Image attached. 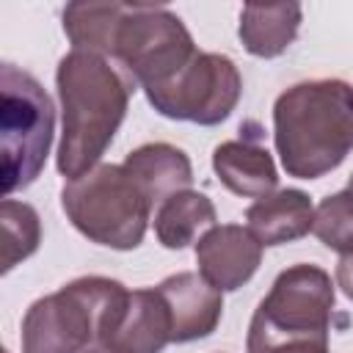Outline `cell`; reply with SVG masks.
I'll return each instance as SVG.
<instances>
[{
    "mask_svg": "<svg viewBox=\"0 0 353 353\" xmlns=\"http://www.w3.org/2000/svg\"><path fill=\"white\" fill-rule=\"evenodd\" d=\"M268 353H328V342H303V345H284Z\"/></svg>",
    "mask_w": 353,
    "mask_h": 353,
    "instance_id": "20",
    "label": "cell"
},
{
    "mask_svg": "<svg viewBox=\"0 0 353 353\" xmlns=\"http://www.w3.org/2000/svg\"><path fill=\"white\" fill-rule=\"evenodd\" d=\"M334 317V281L317 265H292L281 270L270 292L259 301L245 353H268L284 345L328 342Z\"/></svg>",
    "mask_w": 353,
    "mask_h": 353,
    "instance_id": "6",
    "label": "cell"
},
{
    "mask_svg": "<svg viewBox=\"0 0 353 353\" xmlns=\"http://www.w3.org/2000/svg\"><path fill=\"white\" fill-rule=\"evenodd\" d=\"M273 141L290 176L317 179L353 149V85L345 80H303L273 105Z\"/></svg>",
    "mask_w": 353,
    "mask_h": 353,
    "instance_id": "3",
    "label": "cell"
},
{
    "mask_svg": "<svg viewBox=\"0 0 353 353\" xmlns=\"http://www.w3.org/2000/svg\"><path fill=\"white\" fill-rule=\"evenodd\" d=\"M63 33L72 50L116 58L143 91L174 77L199 52L182 19L163 6L69 3Z\"/></svg>",
    "mask_w": 353,
    "mask_h": 353,
    "instance_id": "1",
    "label": "cell"
},
{
    "mask_svg": "<svg viewBox=\"0 0 353 353\" xmlns=\"http://www.w3.org/2000/svg\"><path fill=\"white\" fill-rule=\"evenodd\" d=\"M0 226H3V273H8L39 248L41 223H39V212L30 204L3 199Z\"/></svg>",
    "mask_w": 353,
    "mask_h": 353,
    "instance_id": "17",
    "label": "cell"
},
{
    "mask_svg": "<svg viewBox=\"0 0 353 353\" xmlns=\"http://www.w3.org/2000/svg\"><path fill=\"white\" fill-rule=\"evenodd\" d=\"M237 141H223L215 146L212 152V168L218 174V179L243 199H262L270 196L279 185V174H276V163L270 157V152L259 143V127L254 135H248L245 127H240Z\"/></svg>",
    "mask_w": 353,
    "mask_h": 353,
    "instance_id": "11",
    "label": "cell"
},
{
    "mask_svg": "<svg viewBox=\"0 0 353 353\" xmlns=\"http://www.w3.org/2000/svg\"><path fill=\"white\" fill-rule=\"evenodd\" d=\"M347 190H353V174H350V179H347Z\"/></svg>",
    "mask_w": 353,
    "mask_h": 353,
    "instance_id": "22",
    "label": "cell"
},
{
    "mask_svg": "<svg viewBox=\"0 0 353 353\" xmlns=\"http://www.w3.org/2000/svg\"><path fill=\"white\" fill-rule=\"evenodd\" d=\"M171 342V312L157 292V287L132 290L127 298V309L110 334L108 347L119 353H163Z\"/></svg>",
    "mask_w": 353,
    "mask_h": 353,
    "instance_id": "12",
    "label": "cell"
},
{
    "mask_svg": "<svg viewBox=\"0 0 353 353\" xmlns=\"http://www.w3.org/2000/svg\"><path fill=\"white\" fill-rule=\"evenodd\" d=\"M3 353H8V350H3Z\"/></svg>",
    "mask_w": 353,
    "mask_h": 353,
    "instance_id": "23",
    "label": "cell"
},
{
    "mask_svg": "<svg viewBox=\"0 0 353 353\" xmlns=\"http://www.w3.org/2000/svg\"><path fill=\"white\" fill-rule=\"evenodd\" d=\"M312 232L317 240L336 251V254H353V190H339L328 199H323L314 207V223Z\"/></svg>",
    "mask_w": 353,
    "mask_h": 353,
    "instance_id": "18",
    "label": "cell"
},
{
    "mask_svg": "<svg viewBox=\"0 0 353 353\" xmlns=\"http://www.w3.org/2000/svg\"><path fill=\"white\" fill-rule=\"evenodd\" d=\"M245 221H248V232L262 245H284L312 232L314 207L303 190L284 188L256 199L245 210Z\"/></svg>",
    "mask_w": 353,
    "mask_h": 353,
    "instance_id": "13",
    "label": "cell"
},
{
    "mask_svg": "<svg viewBox=\"0 0 353 353\" xmlns=\"http://www.w3.org/2000/svg\"><path fill=\"white\" fill-rule=\"evenodd\" d=\"M149 105L176 121L221 124L243 94V77L232 58L221 52H196L174 77L143 91Z\"/></svg>",
    "mask_w": 353,
    "mask_h": 353,
    "instance_id": "8",
    "label": "cell"
},
{
    "mask_svg": "<svg viewBox=\"0 0 353 353\" xmlns=\"http://www.w3.org/2000/svg\"><path fill=\"white\" fill-rule=\"evenodd\" d=\"M215 226V204L199 190H179L168 196L154 212V234L160 245L179 251L196 243L199 234Z\"/></svg>",
    "mask_w": 353,
    "mask_h": 353,
    "instance_id": "16",
    "label": "cell"
},
{
    "mask_svg": "<svg viewBox=\"0 0 353 353\" xmlns=\"http://www.w3.org/2000/svg\"><path fill=\"white\" fill-rule=\"evenodd\" d=\"M130 290L105 276H83L30 303L22 317V353H88L116 331Z\"/></svg>",
    "mask_w": 353,
    "mask_h": 353,
    "instance_id": "4",
    "label": "cell"
},
{
    "mask_svg": "<svg viewBox=\"0 0 353 353\" xmlns=\"http://www.w3.org/2000/svg\"><path fill=\"white\" fill-rule=\"evenodd\" d=\"M121 165L141 185L152 207L163 204L179 190H188L193 182V165L188 154L171 143H143L132 149Z\"/></svg>",
    "mask_w": 353,
    "mask_h": 353,
    "instance_id": "14",
    "label": "cell"
},
{
    "mask_svg": "<svg viewBox=\"0 0 353 353\" xmlns=\"http://www.w3.org/2000/svg\"><path fill=\"white\" fill-rule=\"evenodd\" d=\"M199 273L221 292L243 287L262 262V243L237 223H215L196 243Z\"/></svg>",
    "mask_w": 353,
    "mask_h": 353,
    "instance_id": "9",
    "label": "cell"
},
{
    "mask_svg": "<svg viewBox=\"0 0 353 353\" xmlns=\"http://www.w3.org/2000/svg\"><path fill=\"white\" fill-rule=\"evenodd\" d=\"M55 132V108L44 85L25 69H0V154L3 196L22 190L41 174Z\"/></svg>",
    "mask_w": 353,
    "mask_h": 353,
    "instance_id": "7",
    "label": "cell"
},
{
    "mask_svg": "<svg viewBox=\"0 0 353 353\" xmlns=\"http://www.w3.org/2000/svg\"><path fill=\"white\" fill-rule=\"evenodd\" d=\"M301 28V6L298 3H273L259 6L248 3L240 11V41L256 58L281 55L298 36Z\"/></svg>",
    "mask_w": 353,
    "mask_h": 353,
    "instance_id": "15",
    "label": "cell"
},
{
    "mask_svg": "<svg viewBox=\"0 0 353 353\" xmlns=\"http://www.w3.org/2000/svg\"><path fill=\"white\" fill-rule=\"evenodd\" d=\"M61 207L83 237L116 251L138 248L152 215V201L141 185L124 165L113 163L69 179L61 190Z\"/></svg>",
    "mask_w": 353,
    "mask_h": 353,
    "instance_id": "5",
    "label": "cell"
},
{
    "mask_svg": "<svg viewBox=\"0 0 353 353\" xmlns=\"http://www.w3.org/2000/svg\"><path fill=\"white\" fill-rule=\"evenodd\" d=\"M88 353H119V350H113V347H108V345H94Z\"/></svg>",
    "mask_w": 353,
    "mask_h": 353,
    "instance_id": "21",
    "label": "cell"
},
{
    "mask_svg": "<svg viewBox=\"0 0 353 353\" xmlns=\"http://www.w3.org/2000/svg\"><path fill=\"white\" fill-rule=\"evenodd\" d=\"M336 287L353 301V254H345L336 265Z\"/></svg>",
    "mask_w": 353,
    "mask_h": 353,
    "instance_id": "19",
    "label": "cell"
},
{
    "mask_svg": "<svg viewBox=\"0 0 353 353\" xmlns=\"http://www.w3.org/2000/svg\"><path fill=\"white\" fill-rule=\"evenodd\" d=\"M171 312V342L204 339L215 331L223 314V295L201 273H174L157 284Z\"/></svg>",
    "mask_w": 353,
    "mask_h": 353,
    "instance_id": "10",
    "label": "cell"
},
{
    "mask_svg": "<svg viewBox=\"0 0 353 353\" xmlns=\"http://www.w3.org/2000/svg\"><path fill=\"white\" fill-rule=\"evenodd\" d=\"M55 85L61 99L58 171L66 179H77L97 168L110 146L127 116L135 83L110 66L108 58L72 50L58 61Z\"/></svg>",
    "mask_w": 353,
    "mask_h": 353,
    "instance_id": "2",
    "label": "cell"
}]
</instances>
